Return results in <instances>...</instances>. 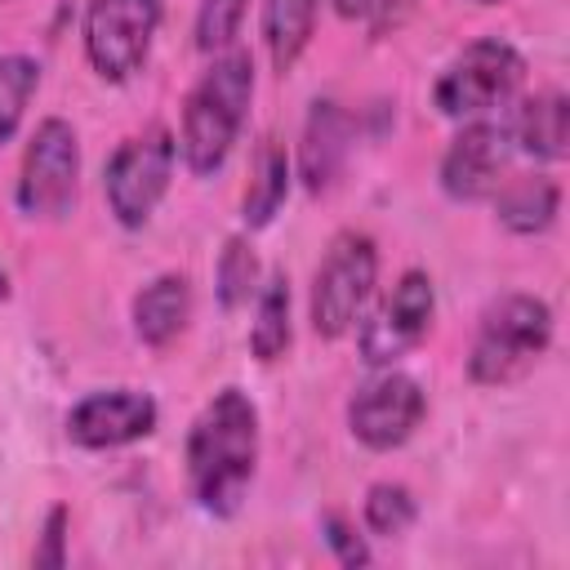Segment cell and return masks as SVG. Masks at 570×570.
I'll use <instances>...</instances> for the list:
<instances>
[{"label":"cell","mask_w":570,"mask_h":570,"mask_svg":"<svg viewBox=\"0 0 570 570\" xmlns=\"http://www.w3.org/2000/svg\"><path fill=\"white\" fill-rule=\"evenodd\" d=\"M258 468V405L240 387L214 392L187 432V490L209 517H232Z\"/></svg>","instance_id":"6da1fadb"},{"label":"cell","mask_w":570,"mask_h":570,"mask_svg":"<svg viewBox=\"0 0 570 570\" xmlns=\"http://www.w3.org/2000/svg\"><path fill=\"white\" fill-rule=\"evenodd\" d=\"M249 98H254V58L245 49L214 53V62L205 67V76L191 85L183 102V134H178L183 165L196 178L223 169V160L240 138Z\"/></svg>","instance_id":"7a4b0ae2"},{"label":"cell","mask_w":570,"mask_h":570,"mask_svg":"<svg viewBox=\"0 0 570 570\" xmlns=\"http://www.w3.org/2000/svg\"><path fill=\"white\" fill-rule=\"evenodd\" d=\"M552 343V307L539 294H503L481 312L468 379L481 387H499L521 379Z\"/></svg>","instance_id":"3957f363"},{"label":"cell","mask_w":570,"mask_h":570,"mask_svg":"<svg viewBox=\"0 0 570 570\" xmlns=\"http://www.w3.org/2000/svg\"><path fill=\"white\" fill-rule=\"evenodd\" d=\"M374 281H379L374 240L365 232H356V227L338 232L330 240L316 276H312V298H307L312 330L321 338H343L361 321V312H365V303L374 294Z\"/></svg>","instance_id":"277c9868"},{"label":"cell","mask_w":570,"mask_h":570,"mask_svg":"<svg viewBox=\"0 0 570 570\" xmlns=\"http://www.w3.org/2000/svg\"><path fill=\"white\" fill-rule=\"evenodd\" d=\"M521 76H525V58L508 40L485 36V40H472L436 76L432 102L450 120H476V116H490L494 107H503L517 94Z\"/></svg>","instance_id":"5b68a950"},{"label":"cell","mask_w":570,"mask_h":570,"mask_svg":"<svg viewBox=\"0 0 570 570\" xmlns=\"http://www.w3.org/2000/svg\"><path fill=\"white\" fill-rule=\"evenodd\" d=\"M174 156L178 142L165 125H147L142 134L125 138L102 174V191H107V209L116 214L120 227H147L156 205L169 191L174 178Z\"/></svg>","instance_id":"8992f818"},{"label":"cell","mask_w":570,"mask_h":570,"mask_svg":"<svg viewBox=\"0 0 570 570\" xmlns=\"http://www.w3.org/2000/svg\"><path fill=\"white\" fill-rule=\"evenodd\" d=\"M76 187H80V138L62 116H49L36 125V134L22 151L13 200L27 218L58 223L71 214Z\"/></svg>","instance_id":"52a82bcc"},{"label":"cell","mask_w":570,"mask_h":570,"mask_svg":"<svg viewBox=\"0 0 570 570\" xmlns=\"http://www.w3.org/2000/svg\"><path fill=\"white\" fill-rule=\"evenodd\" d=\"M160 18H165L160 0H89V9H85L89 67L111 85L142 71L151 40L160 31Z\"/></svg>","instance_id":"ba28073f"},{"label":"cell","mask_w":570,"mask_h":570,"mask_svg":"<svg viewBox=\"0 0 570 570\" xmlns=\"http://www.w3.org/2000/svg\"><path fill=\"white\" fill-rule=\"evenodd\" d=\"M436 312V289L432 276L410 267L401 272V281L383 294V303L370 312V321L361 325V356L365 365H396L405 352H414L432 325Z\"/></svg>","instance_id":"9c48e42d"},{"label":"cell","mask_w":570,"mask_h":570,"mask_svg":"<svg viewBox=\"0 0 570 570\" xmlns=\"http://www.w3.org/2000/svg\"><path fill=\"white\" fill-rule=\"evenodd\" d=\"M423 414H428L423 387L410 374L392 370V365L383 374H374L370 383H361L356 396L347 401V428H352V436L365 450H396V445H405L419 432Z\"/></svg>","instance_id":"30bf717a"},{"label":"cell","mask_w":570,"mask_h":570,"mask_svg":"<svg viewBox=\"0 0 570 570\" xmlns=\"http://www.w3.org/2000/svg\"><path fill=\"white\" fill-rule=\"evenodd\" d=\"M512 160V129L503 120L476 116L450 138L441 156V191L450 200H485L499 191L503 169Z\"/></svg>","instance_id":"8fae6325"},{"label":"cell","mask_w":570,"mask_h":570,"mask_svg":"<svg viewBox=\"0 0 570 570\" xmlns=\"http://www.w3.org/2000/svg\"><path fill=\"white\" fill-rule=\"evenodd\" d=\"M160 423V410L147 392L134 387H107L89 392L67 410V436L85 450H120L142 436H151Z\"/></svg>","instance_id":"7c38bea8"},{"label":"cell","mask_w":570,"mask_h":570,"mask_svg":"<svg viewBox=\"0 0 570 570\" xmlns=\"http://www.w3.org/2000/svg\"><path fill=\"white\" fill-rule=\"evenodd\" d=\"M352 151V116L334 98H316L307 120H303V142H298V178L312 196L330 191L334 178L343 174V160Z\"/></svg>","instance_id":"4fadbf2b"},{"label":"cell","mask_w":570,"mask_h":570,"mask_svg":"<svg viewBox=\"0 0 570 570\" xmlns=\"http://www.w3.org/2000/svg\"><path fill=\"white\" fill-rule=\"evenodd\" d=\"M187 321H191V281L183 272H165L134 294V334L147 347L174 343L187 330Z\"/></svg>","instance_id":"5bb4252c"},{"label":"cell","mask_w":570,"mask_h":570,"mask_svg":"<svg viewBox=\"0 0 570 570\" xmlns=\"http://www.w3.org/2000/svg\"><path fill=\"white\" fill-rule=\"evenodd\" d=\"M508 129H512V147H521L525 156L566 160V151H570V102H566V94L548 89V94L525 98Z\"/></svg>","instance_id":"9a60e30c"},{"label":"cell","mask_w":570,"mask_h":570,"mask_svg":"<svg viewBox=\"0 0 570 570\" xmlns=\"http://www.w3.org/2000/svg\"><path fill=\"white\" fill-rule=\"evenodd\" d=\"M494 209L499 223L517 236H539L557 223L561 209V187L548 174H521V178H503L494 191Z\"/></svg>","instance_id":"2e32d148"},{"label":"cell","mask_w":570,"mask_h":570,"mask_svg":"<svg viewBox=\"0 0 570 570\" xmlns=\"http://www.w3.org/2000/svg\"><path fill=\"white\" fill-rule=\"evenodd\" d=\"M289 196V156L276 138H263L254 147V160H249V187H245V200H240V218L249 232L267 227L281 205Z\"/></svg>","instance_id":"e0dca14e"},{"label":"cell","mask_w":570,"mask_h":570,"mask_svg":"<svg viewBox=\"0 0 570 570\" xmlns=\"http://www.w3.org/2000/svg\"><path fill=\"white\" fill-rule=\"evenodd\" d=\"M321 0H263V45L272 67L285 76L303 58V49L316 36Z\"/></svg>","instance_id":"ac0fdd59"},{"label":"cell","mask_w":570,"mask_h":570,"mask_svg":"<svg viewBox=\"0 0 570 570\" xmlns=\"http://www.w3.org/2000/svg\"><path fill=\"white\" fill-rule=\"evenodd\" d=\"M289 347V281L285 272H272L254 294V325H249V352L272 365Z\"/></svg>","instance_id":"d6986e66"},{"label":"cell","mask_w":570,"mask_h":570,"mask_svg":"<svg viewBox=\"0 0 570 570\" xmlns=\"http://www.w3.org/2000/svg\"><path fill=\"white\" fill-rule=\"evenodd\" d=\"M40 89V62L27 53H0V142H9Z\"/></svg>","instance_id":"ffe728a7"},{"label":"cell","mask_w":570,"mask_h":570,"mask_svg":"<svg viewBox=\"0 0 570 570\" xmlns=\"http://www.w3.org/2000/svg\"><path fill=\"white\" fill-rule=\"evenodd\" d=\"M214 281H218L214 289H218L223 312H236L258 294V258H254V245L245 236H227L218 267H214Z\"/></svg>","instance_id":"44dd1931"},{"label":"cell","mask_w":570,"mask_h":570,"mask_svg":"<svg viewBox=\"0 0 570 570\" xmlns=\"http://www.w3.org/2000/svg\"><path fill=\"white\" fill-rule=\"evenodd\" d=\"M365 530L370 534H383V539H396V534H405L410 525H414V517H419V503H414V494H410V485H401V481H374L370 490H365Z\"/></svg>","instance_id":"7402d4cb"},{"label":"cell","mask_w":570,"mask_h":570,"mask_svg":"<svg viewBox=\"0 0 570 570\" xmlns=\"http://www.w3.org/2000/svg\"><path fill=\"white\" fill-rule=\"evenodd\" d=\"M249 0H200L196 9V49L200 53H223L240 36Z\"/></svg>","instance_id":"603a6c76"},{"label":"cell","mask_w":570,"mask_h":570,"mask_svg":"<svg viewBox=\"0 0 570 570\" xmlns=\"http://www.w3.org/2000/svg\"><path fill=\"white\" fill-rule=\"evenodd\" d=\"M321 539H325V548L334 552V561L347 566V570H361V566L374 561L365 534H361L343 512H325V517H321Z\"/></svg>","instance_id":"cb8c5ba5"},{"label":"cell","mask_w":570,"mask_h":570,"mask_svg":"<svg viewBox=\"0 0 570 570\" xmlns=\"http://www.w3.org/2000/svg\"><path fill=\"white\" fill-rule=\"evenodd\" d=\"M67 508L58 503V508H49V517H45V530H40V543H36V552H31V566H40V570H62L67 566Z\"/></svg>","instance_id":"d4e9b609"},{"label":"cell","mask_w":570,"mask_h":570,"mask_svg":"<svg viewBox=\"0 0 570 570\" xmlns=\"http://www.w3.org/2000/svg\"><path fill=\"white\" fill-rule=\"evenodd\" d=\"M414 9V0H379L374 9H370V18H374V31L383 36L387 27H396L401 22V13H410Z\"/></svg>","instance_id":"484cf974"},{"label":"cell","mask_w":570,"mask_h":570,"mask_svg":"<svg viewBox=\"0 0 570 570\" xmlns=\"http://www.w3.org/2000/svg\"><path fill=\"white\" fill-rule=\"evenodd\" d=\"M374 4H379V0H334V13L352 22V18H370Z\"/></svg>","instance_id":"4316f807"},{"label":"cell","mask_w":570,"mask_h":570,"mask_svg":"<svg viewBox=\"0 0 570 570\" xmlns=\"http://www.w3.org/2000/svg\"><path fill=\"white\" fill-rule=\"evenodd\" d=\"M0 298H9V272L0 267Z\"/></svg>","instance_id":"83f0119b"}]
</instances>
